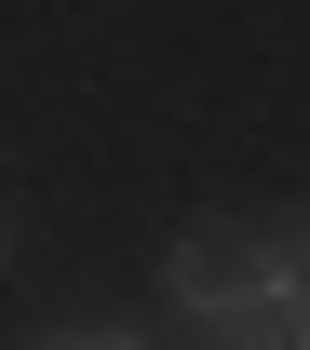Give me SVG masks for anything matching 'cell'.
I'll return each instance as SVG.
<instances>
[{
	"mask_svg": "<svg viewBox=\"0 0 310 350\" xmlns=\"http://www.w3.org/2000/svg\"><path fill=\"white\" fill-rule=\"evenodd\" d=\"M27 350H135V337H81V323H68V337H27Z\"/></svg>",
	"mask_w": 310,
	"mask_h": 350,
	"instance_id": "obj_3",
	"label": "cell"
},
{
	"mask_svg": "<svg viewBox=\"0 0 310 350\" xmlns=\"http://www.w3.org/2000/svg\"><path fill=\"white\" fill-rule=\"evenodd\" d=\"M283 350H310V310H297V337H283Z\"/></svg>",
	"mask_w": 310,
	"mask_h": 350,
	"instance_id": "obj_5",
	"label": "cell"
},
{
	"mask_svg": "<svg viewBox=\"0 0 310 350\" xmlns=\"http://www.w3.org/2000/svg\"><path fill=\"white\" fill-rule=\"evenodd\" d=\"M243 283H257V323L270 310H310V216H270L243 243Z\"/></svg>",
	"mask_w": 310,
	"mask_h": 350,
	"instance_id": "obj_2",
	"label": "cell"
},
{
	"mask_svg": "<svg viewBox=\"0 0 310 350\" xmlns=\"http://www.w3.org/2000/svg\"><path fill=\"white\" fill-rule=\"evenodd\" d=\"M0 269H14V229H0Z\"/></svg>",
	"mask_w": 310,
	"mask_h": 350,
	"instance_id": "obj_6",
	"label": "cell"
},
{
	"mask_svg": "<svg viewBox=\"0 0 310 350\" xmlns=\"http://www.w3.org/2000/svg\"><path fill=\"white\" fill-rule=\"evenodd\" d=\"M162 297H176L189 337H243V323H257V283H243V243H229V229H189L176 256H162Z\"/></svg>",
	"mask_w": 310,
	"mask_h": 350,
	"instance_id": "obj_1",
	"label": "cell"
},
{
	"mask_svg": "<svg viewBox=\"0 0 310 350\" xmlns=\"http://www.w3.org/2000/svg\"><path fill=\"white\" fill-rule=\"evenodd\" d=\"M203 350H283V337H270V323H243V337H203Z\"/></svg>",
	"mask_w": 310,
	"mask_h": 350,
	"instance_id": "obj_4",
	"label": "cell"
}]
</instances>
